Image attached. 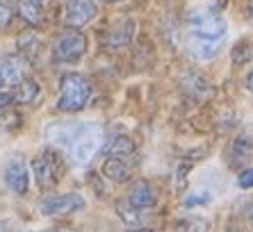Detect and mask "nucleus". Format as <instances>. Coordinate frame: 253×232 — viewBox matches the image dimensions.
<instances>
[{
  "mask_svg": "<svg viewBox=\"0 0 253 232\" xmlns=\"http://www.w3.org/2000/svg\"><path fill=\"white\" fill-rule=\"evenodd\" d=\"M87 35L78 32V30H69L55 41V57L59 62H78V59H83L87 55Z\"/></svg>",
  "mask_w": 253,
  "mask_h": 232,
  "instance_id": "5",
  "label": "nucleus"
},
{
  "mask_svg": "<svg viewBox=\"0 0 253 232\" xmlns=\"http://www.w3.org/2000/svg\"><path fill=\"white\" fill-rule=\"evenodd\" d=\"M18 14L23 18L25 23L30 25H42L43 23V12H42V5L35 2V0H18Z\"/></svg>",
  "mask_w": 253,
  "mask_h": 232,
  "instance_id": "18",
  "label": "nucleus"
},
{
  "mask_svg": "<svg viewBox=\"0 0 253 232\" xmlns=\"http://www.w3.org/2000/svg\"><path fill=\"white\" fill-rule=\"evenodd\" d=\"M224 41H206V39H196V37H189V50L192 55L199 59H212L219 55V48H221Z\"/></svg>",
  "mask_w": 253,
  "mask_h": 232,
  "instance_id": "17",
  "label": "nucleus"
},
{
  "mask_svg": "<svg viewBox=\"0 0 253 232\" xmlns=\"http://www.w3.org/2000/svg\"><path fill=\"white\" fill-rule=\"evenodd\" d=\"M249 14H251V18H253V0L249 2Z\"/></svg>",
  "mask_w": 253,
  "mask_h": 232,
  "instance_id": "31",
  "label": "nucleus"
},
{
  "mask_svg": "<svg viewBox=\"0 0 253 232\" xmlns=\"http://www.w3.org/2000/svg\"><path fill=\"white\" fill-rule=\"evenodd\" d=\"M12 103H14V96L9 91H2V93H0V112H5Z\"/></svg>",
  "mask_w": 253,
  "mask_h": 232,
  "instance_id": "26",
  "label": "nucleus"
},
{
  "mask_svg": "<svg viewBox=\"0 0 253 232\" xmlns=\"http://www.w3.org/2000/svg\"><path fill=\"white\" fill-rule=\"evenodd\" d=\"M35 2H39V5H43V2H48V0H35Z\"/></svg>",
  "mask_w": 253,
  "mask_h": 232,
  "instance_id": "33",
  "label": "nucleus"
},
{
  "mask_svg": "<svg viewBox=\"0 0 253 232\" xmlns=\"http://www.w3.org/2000/svg\"><path fill=\"white\" fill-rule=\"evenodd\" d=\"M128 232H155V230H151V228H137V230H128Z\"/></svg>",
  "mask_w": 253,
  "mask_h": 232,
  "instance_id": "30",
  "label": "nucleus"
},
{
  "mask_svg": "<svg viewBox=\"0 0 253 232\" xmlns=\"http://www.w3.org/2000/svg\"><path fill=\"white\" fill-rule=\"evenodd\" d=\"M135 151H137V144L128 134H119L107 146H103V153L107 157H130Z\"/></svg>",
  "mask_w": 253,
  "mask_h": 232,
  "instance_id": "15",
  "label": "nucleus"
},
{
  "mask_svg": "<svg viewBox=\"0 0 253 232\" xmlns=\"http://www.w3.org/2000/svg\"><path fill=\"white\" fill-rule=\"evenodd\" d=\"M132 171H135V164H130L126 157H110L103 164V173L114 182H128L132 178Z\"/></svg>",
  "mask_w": 253,
  "mask_h": 232,
  "instance_id": "13",
  "label": "nucleus"
},
{
  "mask_svg": "<svg viewBox=\"0 0 253 232\" xmlns=\"http://www.w3.org/2000/svg\"><path fill=\"white\" fill-rule=\"evenodd\" d=\"M16 48H18V52H21L23 57L35 59L37 55L43 50V41L39 39L37 32H23V35L16 39Z\"/></svg>",
  "mask_w": 253,
  "mask_h": 232,
  "instance_id": "16",
  "label": "nucleus"
},
{
  "mask_svg": "<svg viewBox=\"0 0 253 232\" xmlns=\"http://www.w3.org/2000/svg\"><path fill=\"white\" fill-rule=\"evenodd\" d=\"M251 46H249V41H237L233 50H230V57H233V64L235 66H244L249 64V59H251Z\"/></svg>",
  "mask_w": 253,
  "mask_h": 232,
  "instance_id": "22",
  "label": "nucleus"
},
{
  "mask_svg": "<svg viewBox=\"0 0 253 232\" xmlns=\"http://www.w3.org/2000/svg\"><path fill=\"white\" fill-rule=\"evenodd\" d=\"M32 171H35L37 185L42 187L43 192H48V189H53L57 185L62 173H64V162L59 159L57 153L46 151L32 162Z\"/></svg>",
  "mask_w": 253,
  "mask_h": 232,
  "instance_id": "4",
  "label": "nucleus"
},
{
  "mask_svg": "<svg viewBox=\"0 0 253 232\" xmlns=\"http://www.w3.org/2000/svg\"><path fill=\"white\" fill-rule=\"evenodd\" d=\"M50 232H76V230H73V228L62 226V228H55V230H50Z\"/></svg>",
  "mask_w": 253,
  "mask_h": 232,
  "instance_id": "29",
  "label": "nucleus"
},
{
  "mask_svg": "<svg viewBox=\"0 0 253 232\" xmlns=\"http://www.w3.org/2000/svg\"><path fill=\"white\" fill-rule=\"evenodd\" d=\"M103 2H121V0H103Z\"/></svg>",
  "mask_w": 253,
  "mask_h": 232,
  "instance_id": "32",
  "label": "nucleus"
},
{
  "mask_svg": "<svg viewBox=\"0 0 253 232\" xmlns=\"http://www.w3.org/2000/svg\"><path fill=\"white\" fill-rule=\"evenodd\" d=\"M228 232H242V230H228Z\"/></svg>",
  "mask_w": 253,
  "mask_h": 232,
  "instance_id": "34",
  "label": "nucleus"
},
{
  "mask_svg": "<svg viewBox=\"0 0 253 232\" xmlns=\"http://www.w3.org/2000/svg\"><path fill=\"white\" fill-rule=\"evenodd\" d=\"M210 203H214V193H212L210 189H206V187H199V189H194V192L185 198V207L187 209L206 207V205H210Z\"/></svg>",
  "mask_w": 253,
  "mask_h": 232,
  "instance_id": "20",
  "label": "nucleus"
},
{
  "mask_svg": "<svg viewBox=\"0 0 253 232\" xmlns=\"http://www.w3.org/2000/svg\"><path fill=\"white\" fill-rule=\"evenodd\" d=\"M237 185H240L242 189H251V187H253V168L242 171L240 178H237Z\"/></svg>",
  "mask_w": 253,
  "mask_h": 232,
  "instance_id": "24",
  "label": "nucleus"
},
{
  "mask_svg": "<svg viewBox=\"0 0 253 232\" xmlns=\"http://www.w3.org/2000/svg\"><path fill=\"white\" fill-rule=\"evenodd\" d=\"M132 35H135V23L128 21V18H124V21H119V23H114L112 28H110V32H107V37H105V48H110V50H121V48H126L130 41H132Z\"/></svg>",
  "mask_w": 253,
  "mask_h": 232,
  "instance_id": "11",
  "label": "nucleus"
},
{
  "mask_svg": "<svg viewBox=\"0 0 253 232\" xmlns=\"http://www.w3.org/2000/svg\"><path fill=\"white\" fill-rule=\"evenodd\" d=\"M103 148V130L94 123H83L78 125L76 137L71 141V153L73 159L78 164H89L98 155V151Z\"/></svg>",
  "mask_w": 253,
  "mask_h": 232,
  "instance_id": "2",
  "label": "nucleus"
},
{
  "mask_svg": "<svg viewBox=\"0 0 253 232\" xmlns=\"http://www.w3.org/2000/svg\"><path fill=\"white\" fill-rule=\"evenodd\" d=\"M178 232H210V223L201 216H194V219H187L178 226Z\"/></svg>",
  "mask_w": 253,
  "mask_h": 232,
  "instance_id": "23",
  "label": "nucleus"
},
{
  "mask_svg": "<svg viewBox=\"0 0 253 232\" xmlns=\"http://www.w3.org/2000/svg\"><path fill=\"white\" fill-rule=\"evenodd\" d=\"M158 198H160L158 189H155L148 180L132 182V187H130V192H128V203L135 205V207H139V209L155 207V205H158Z\"/></svg>",
  "mask_w": 253,
  "mask_h": 232,
  "instance_id": "10",
  "label": "nucleus"
},
{
  "mask_svg": "<svg viewBox=\"0 0 253 232\" xmlns=\"http://www.w3.org/2000/svg\"><path fill=\"white\" fill-rule=\"evenodd\" d=\"M91 98V84L84 76L80 73H66L59 80V100L57 110L59 112H80L84 110V105Z\"/></svg>",
  "mask_w": 253,
  "mask_h": 232,
  "instance_id": "1",
  "label": "nucleus"
},
{
  "mask_svg": "<svg viewBox=\"0 0 253 232\" xmlns=\"http://www.w3.org/2000/svg\"><path fill=\"white\" fill-rule=\"evenodd\" d=\"M37 93H39V84H37L35 80H30V77H23V80L16 84V89L12 91V96H14V103L28 105L37 98Z\"/></svg>",
  "mask_w": 253,
  "mask_h": 232,
  "instance_id": "19",
  "label": "nucleus"
},
{
  "mask_svg": "<svg viewBox=\"0 0 253 232\" xmlns=\"http://www.w3.org/2000/svg\"><path fill=\"white\" fill-rule=\"evenodd\" d=\"M84 209V198L78 193H62V196H50L43 198L39 203V212L43 216H62V214H73Z\"/></svg>",
  "mask_w": 253,
  "mask_h": 232,
  "instance_id": "7",
  "label": "nucleus"
},
{
  "mask_svg": "<svg viewBox=\"0 0 253 232\" xmlns=\"http://www.w3.org/2000/svg\"><path fill=\"white\" fill-rule=\"evenodd\" d=\"M98 16V7L94 0H66L62 9V21L69 28H84Z\"/></svg>",
  "mask_w": 253,
  "mask_h": 232,
  "instance_id": "6",
  "label": "nucleus"
},
{
  "mask_svg": "<svg viewBox=\"0 0 253 232\" xmlns=\"http://www.w3.org/2000/svg\"><path fill=\"white\" fill-rule=\"evenodd\" d=\"M78 125H71V123H50L46 130H43V137L46 141L55 146H64V148H71V141L76 137Z\"/></svg>",
  "mask_w": 253,
  "mask_h": 232,
  "instance_id": "14",
  "label": "nucleus"
},
{
  "mask_svg": "<svg viewBox=\"0 0 253 232\" xmlns=\"http://www.w3.org/2000/svg\"><path fill=\"white\" fill-rule=\"evenodd\" d=\"M251 223H253V219H251Z\"/></svg>",
  "mask_w": 253,
  "mask_h": 232,
  "instance_id": "35",
  "label": "nucleus"
},
{
  "mask_svg": "<svg viewBox=\"0 0 253 232\" xmlns=\"http://www.w3.org/2000/svg\"><path fill=\"white\" fill-rule=\"evenodd\" d=\"M253 159V137L251 134H240L228 151V164L233 168L244 166L247 162Z\"/></svg>",
  "mask_w": 253,
  "mask_h": 232,
  "instance_id": "12",
  "label": "nucleus"
},
{
  "mask_svg": "<svg viewBox=\"0 0 253 232\" xmlns=\"http://www.w3.org/2000/svg\"><path fill=\"white\" fill-rule=\"evenodd\" d=\"M247 87H249V91L253 93V71H251V73H249V76H247Z\"/></svg>",
  "mask_w": 253,
  "mask_h": 232,
  "instance_id": "28",
  "label": "nucleus"
},
{
  "mask_svg": "<svg viewBox=\"0 0 253 232\" xmlns=\"http://www.w3.org/2000/svg\"><path fill=\"white\" fill-rule=\"evenodd\" d=\"M117 214L121 221H126V223H130V226H137V223H141L144 221V214H141V209L135 207V205H126V203H119L117 205Z\"/></svg>",
  "mask_w": 253,
  "mask_h": 232,
  "instance_id": "21",
  "label": "nucleus"
},
{
  "mask_svg": "<svg viewBox=\"0 0 253 232\" xmlns=\"http://www.w3.org/2000/svg\"><path fill=\"white\" fill-rule=\"evenodd\" d=\"M226 32H228V23L226 18H221L219 14H192L189 18V35L196 39L206 41H224Z\"/></svg>",
  "mask_w": 253,
  "mask_h": 232,
  "instance_id": "3",
  "label": "nucleus"
},
{
  "mask_svg": "<svg viewBox=\"0 0 253 232\" xmlns=\"http://www.w3.org/2000/svg\"><path fill=\"white\" fill-rule=\"evenodd\" d=\"M25 77V62L16 55H5L0 57V89L16 87Z\"/></svg>",
  "mask_w": 253,
  "mask_h": 232,
  "instance_id": "9",
  "label": "nucleus"
},
{
  "mask_svg": "<svg viewBox=\"0 0 253 232\" xmlns=\"http://www.w3.org/2000/svg\"><path fill=\"white\" fill-rule=\"evenodd\" d=\"M0 232H12V223L9 221H0Z\"/></svg>",
  "mask_w": 253,
  "mask_h": 232,
  "instance_id": "27",
  "label": "nucleus"
},
{
  "mask_svg": "<svg viewBox=\"0 0 253 232\" xmlns=\"http://www.w3.org/2000/svg\"><path fill=\"white\" fill-rule=\"evenodd\" d=\"M9 23H12V9L0 2V30H5Z\"/></svg>",
  "mask_w": 253,
  "mask_h": 232,
  "instance_id": "25",
  "label": "nucleus"
},
{
  "mask_svg": "<svg viewBox=\"0 0 253 232\" xmlns=\"http://www.w3.org/2000/svg\"><path fill=\"white\" fill-rule=\"evenodd\" d=\"M2 178H5V185L12 189L18 196H25L28 193V185H30V173L28 166L21 157H12L9 162L2 168Z\"/></svg>",
  "mask_w": 253,
  "mask_h": 232,
  "instance_id": "8",
  "label": "nucleus"
}]
</instances>
